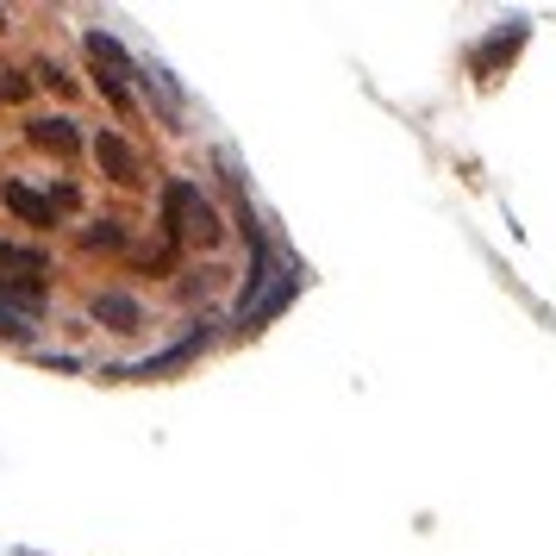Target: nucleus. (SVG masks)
<instances>
[{"instance_id":"1","label":"nucleus","mask_w":556,"mask_h":556,"mask_svg":"<svg viewBox=\"0 0 556 556\" xmlns=\"http://www.w3.org/2000/svg\"><path fill=\"white\" fill-rule=\"evenodd\" d=\"M163 226H169V244H194V251H213V244L226 238L219 206L206 201L188 176H176L169 188H163Z\"/></svg>"},{"instance_id":"2","label":"nucleus","mask_w":556,"mask_h":556,"mask_svg":"<svg viewBox=\"0 0 556 556\" xmlns=\"http://www.w3.org/2000/svg\"><path fill=\"white\" fill-rule=\"evenodd\" d=\"M0 201H7V213L13 219H26V226H56V206L51 194H38V188H26V181H0Z\"/></svg>"},{"instance_id":"3","label":"nucleus","mask_w":556,"mask_h":556,"mask_svg":"<svg viewBox=\"0 0 556 556\" xmlns=\"http://www.w3.org/2000/svg\"><path fill=\"white\" fill-rule=\"evenodd\" d=\"M0 313L38 319L45 313V276H0Z\"/></svg>"},{"instance_id":"4","label":"nucleus","mask_w":556,"mask_h":556,"mask_svg":"<svg viewBox=\"0 0 556 556\" xmlns=\"http://www.w3.org/2000/svg\"><path fill=\"white\" fill-rule=\"evenodd\" d=\"M206 351V326H194L181 344H169V351H156V356H144V363H131L126 376H169V369H181V363H194V356Z\"/></svg>"},{"instance_id":"5","label":"nucleus","mask_w":556,"mask_h":556,"mask_svg":"<svg viewBox=\"0 0 556 556\" xmlns=\"http://www.w3.org/2000/svg\"><path fill=\"white\" fill-rule=\"evenodd\" d=\"M88 313H94L101 326H113V331H138V326H144V306L131 301V294H119V288L94 294V301H88Z\"/></svg>"},{"instance_id":"6","label":"nucleus","mask_w":556,"mask_h":556,"mask_svg":"<svg viewBox=\"0 0 556 556\" xmlns=\"http://www.w3.org/2000/svg\"><path fill=\"white\" fill-rule=\"evenodd\" d=\"M94 163H101L113 181H138V151H131L119 131H101V138H94Z\"/></svg>"},{"instance_id":"7","label":"nucleus","mask_w":556,"mask_h":556,"mask_svg":"<svg viewBox=\"0 0 556 556\" xmlns=\"http://www.w3.org/2000/svg\"><path fill=\"white\" fill-rule=\"evenodd\" d=\"M26 138L38 144V151H51V156H81V131L70 126V119H31Z\"/></svg>"},{"instance_id":"8","label":"nucleus","mask_w":556,"mask_h":556,"mask_svg":"<svg viewBox=\"0 0 556 556\" xmlns=\"http://www.w3.org/2000/svg\"><path fill=\"white\" fill-rule=\"evenodd\" d=\"M7 269H20V276H51V256L31 251V244H13V238H0V276Z\"/></svg>"},{"instance_id":"9","label":"nucleus","mask_w":556,"mask_h":556,"mask_svg":"<svg viewBox=\"0 0 556 556\" xmlns=\"http://www.w3.org/2000/svg\"><path fill=\"white\" fill-rule=\"evenodd\" d=\"M81 244H88V251H126V226L101 219V226H88V231H81Z\"/></svg>"},{"instance_id":"10","label":"nucleus","mask_w":556,"mask_h":556,"mask_svg":"<svg viewBox=\"0 0 556 556\" xmlns=\"http://www.w3.org/2000/svg\"><path fill=\"white\" fill-rule=\"evenodd\" d=\"M26 94H31V81L20 70H0V101H26Z\"/></svg>"},{"instance_id":"11","label":"nucleus","mask_w":556,"mask_h":556,"mask_svg":"<svg viewBox=\"0 0 556 556\" xmlns=\"http://www.w3.org/2000/svg\"><path fill=\"white\" fill-rule=\"evenodd\" d=\"M38 81H45V88H56V94H70V76H63L56 63H38Z\"/></svg>"},{"instance_id":"12","label":"nucleus","mask_w":556,"mask_h":556,"mask_svg":"<svg viewBox=\"0 0 556 556\" xmlns=\"http://www.w3.org/2000/svg\"><path fill=\"white\" fill-rule=\"evenodd\" d=\"M0 331H7V338H31V326L26 319H13V313H0Z\"/></svg>"}]
</instances>
